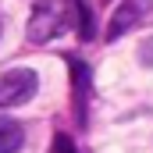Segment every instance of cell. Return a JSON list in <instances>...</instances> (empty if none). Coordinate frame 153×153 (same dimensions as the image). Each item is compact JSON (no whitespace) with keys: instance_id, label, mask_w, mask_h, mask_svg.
<instances>
[{"instance_id":"7a4b0ae2","label":"cell","mask_w":153,"mask_h":153,"mask_svg":"<svg viewBox=\"0 0 153 153\" xmlns=\"http://www.w3.org/2000/svg\"><path fill=\"white\" fill-rule=\"evenodd\" d=\"M39 78L32 68H11L0 75V107H22L36 96Z\"/></svg>"},{"instance_id":"52a82bcc","label":"cell","mask_w":153,"mask_h":153,"mask_svg":"<svg viewBox=\"0 0 153 153\" xmlns=\"http://www.w3.org/2000/svg\"><path fill=\"white\" fill-rule=\"evenodd\" d=\"M139 61H143L146 68H150V64H153V39H146V43L139 46Z\"/></svg>"},{"instance_id":"277c9868","label":"cell","mask_w":153,"mask_h":153,"mask_svg":"<svg viewBox=\"0 0 153 153\" xmlns=\"http://www.w3.org/2000/svg\"><path fill=\"white\" fill-rule=\"evenodd\" d=\"M71 64V75H75V114L78 121H85V96H89V68L78 61V57H71L68 61Z\"/></svg>"},{"instance_id":"5b68a950","label":"cell","mask_w":153,"mask_h":153,"mask_svg":"<svg viewBox=\"0 0 153 153\" xmlns=\"http://www.w3.org/2000/svg\"><path fill=\"white\" fill-rule=\"evenodd\" d=\"M22 143H25L22 125L11 121V117H0V153H18V150H22Z\"/></svg>"},{"instance_id":"8992f818","label":"cell","mask_w":153,"mask_h":153,"mask_svg":"<svg viewBox=\"0 0 153 153\" xmlns=\"http://www.w3.org/2000/svg\"><path fill=\"white\" fill-rule=\"evenodd\" d=\"M53 153H78L68 135H53Z\"/></svg>"},{"instance_id":"6da1fadb","label":"cell","mask_w":153,"mask_h":153,"mask_svg":"<svg viewBox=\"0 0 153 153\" xmlns=\"http://www.w3.org/2000/svg\"><path fill=\"white\" fill-rule=\"evenodd\" d=\"M71 22L82 25V0H36L32 18H29V39L50 43L64 29H71Z\"/></svg>"},{"instance_id":"3957f363","label":"cell","mask_w":153,"mask_h":153,"mask_svg":"<svg viewBox=\"0 0 153 153\" xmlns=\"http://www.w3.org/2000/svg\"><path fill=\"white\" fill-rule=\"evenodd\" d=\"M153 14V0H121L117 11L111 14V25H107V39H121L128 29H135L139 22H146Z\"/></svg>"}]
</instances>
